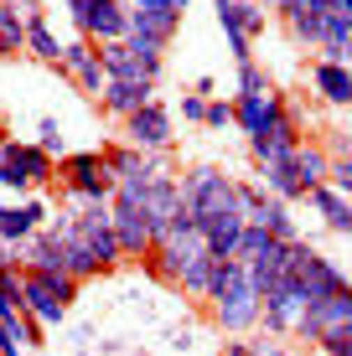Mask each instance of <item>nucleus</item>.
I'll list each match as a JSON object with an SVG mask.
<instances>
[{"mask_svg":"<svg viewBox=\"0 0 352 356\" xmlns=\"http://www.w3.org/2000/svg\"><path fill=\"white\" fill-rule=\"evenodd\" d=\"M181 207L192 212L197 232L208 238L213 259H234L238 238H244L249 217H244V181H234L217 165H192L181 176Z\"/></svg>","mask_w":352,"mask_h":356,"instance_id":"f257e3e1","label":"nucleus"},{"mask_svg":"<svg viewBox=\"0 0 352 356\" xmlns=\"http://www.w3.org/2000/svg\"><path fill=\"white\" fill-rule=\"evenodd\" d=\"M208 305H213V321L223 325L228 336H244V330L259 325V289H254L244 259H217L213 264Z\"/></svg>","mask_w":352,"mask_h":356,"instance_id":"f03ea898","label":"nucleus"},{"mask_svg":"<svg viewBox=\"0 0 352 356\" xmlns=\"http://www.w3.org/2000/svg\"><path fill=\"white\" fill-rule=\"evenodd\" d=\"M197 259H208V238L197 232L192 212L181 207V217L161 232V238H155V248H151V259H145V264H151L155 279H166V284H181V274H187Z\"/></svg>","mask_w":352,"mask_h":356,"instance_id":"7ed1b4c3","label":"nucleus"},{"mask_svg":"<svg viewBox=\"0 0 352 356\" xmlns=\"http://www.w3.org/2000/svg\"><path fill=\"white\" fill-rule=\"evenodd\" d=\"M57 176H63L68 202H78V207L114 202V191H119V176H114V165L104 161V150H68L63 161H57Z\"/></svg>","mask_w":352,"mask_h":356,"instance_id":"20e7f679","label":"nucleus"},{"mask_svg":"<svg viewBox=\"0 0 352 356\" xmlns=\"http://www.w3.org/2000/svg\"><path fill=\"white\" fill-rule=\"evenodd\" d=\"M72 300H78V279L72 274H42V268H21V305L36 325H63Z\"/></svg>","mask_w":352,"mask_h":356,"instance_id":"39448f33","label":"nucleus"},{"mask_svg":"<svg viewBox=\"0 0 352 356\" xmlns=\"http://www.w3.org/2000/svg\"><path fill=\"white\" fill-rule=\"evenodd\" d=\"M181 26V16L176 10H130V31H125V47L140 57L145 67L161 78V57H166V47H171V36Z\"/></svg>","mask_w":352,"mask_h":356,"instance_id":"423d86ee","label":"nucleus"},{"mask_svg":"<svg viewBox=\"0 0 352 356\" xmlns=\"http://www.w3.org/2000/svg\"><path fill=\"white\" fill-rule=\"evenodd\" d=\"M68 21L78 26V36H89V42H125L130 31V0H63Z\"/></svg>","mask_w":352,"mask_h":356,"instance_id":"0eeeda50","label":"nucleus"},{"mask_svg":"<svg viewBox=\"0 0 352 356\" xmlns=\"http://www.w3.org/2000/svg\"><path fill=\"white\" fill-rule=\"evenodd\" d=\"M290 279L300 284V294H306V305H316L326 300V294H337V289H347V279H342V268H337L326 253H316L306 238H296L290 243Z\"/></svg>","mask_w":352,"mask_h":356,"instance_id":"6e6552de","label":"nucleus"},{"mask_svg":"<svg viewBox=\"0 0 352 356\" xmlns=\"http://www.w3.org/2000/svg\"><path fill=\"white\" fill-rule=\"evenodd\" d=\"M342 330H352V284L337 289V294H326V300H316V305H306L290 336L306 341V346H321V341L342 336Z\"/></svg>","mask_w":352,"mask_h":356,"instance_id":"1a4fd4ad","label":"nucleus"},{"mask_svg":"<svg viewBox=\"0 0 352 356\" xmlns=\"http://www.w3.org/2000/svg\"><path fill=\"white\" fill-rule=\"evenodd\" d=\"M72 222H78V238L89 243V253L99 259L104 268L125 264V253H119V232H114V212H109V202H89L72 212Z\"/></svg>","mask_w":352,"mask_h":356,"instance_id":"9d476101","label":"nucleus"},{"mask_svg":"<svg viewBox=\"0 0 352 356\" xmlns=\"http://www.w3.org/2000/svg\"><path fill=\"white\" fill-rule=\"evenodd\" d=\"M244 217H249V227H264L270 238H280V243H296L300 232H296V217H290V202H280V196H270L259 186V181H244Z\"/></svg>","mask_w":352,"mask_h":356,"instance_id":"9b49d317","label":"nucleus"},{"mask_svg":"<svg viewBox=\"0 0 352 356\" xmlns=\"http://www.w3.org/2000/svg\"><path fill=\"white\" fill-rule=\"evenodd\" d=\"M176 140L171 129V108L161 104V98H151V104L140 108V114L125 119V145H135V150H151V155H166Z\"/></svg>","mask_w":352,"mask_h":356,"instance_id":"f8f14e48","label":"nucleus"},{"mask_svg":"<svg viewBox=\"0 0 352 356\" xmlns=\"http://www.w3.org/2000/svg\"><path fill=\"white\" fill-rule=\"evenodd\" d=\"M63 72H68L72 83H78V93L104 98L109 72H104V52H99V42H89V36H72V42H63Z\"/></svg>","mask_w":352,"mask_h":356,"instance_id":"ddd939ff","label":"nucleus"},{"mask_svg":"<svg viewBox=\"0 0 352 356\" xmlns=\"http://www.w3.org/2000/svg\"><path fill=\"white\" fill-rule=\"evenodd\" d=\"M285 114H290V104L280 98V88H264V93H238V98H234V124L244 129L249 140L270 134Z\"/></svg>","mask_w":352,"mask_h":356,"instance_id":"4468645a","label":"nucleus"},{"mask_svg":"<svg viewBox=\"0 0 352 356\" xmlns=\"http://www.w3.org/2000/svg\"><path fill=\"white\" fill-rule=\"evenodd\" d=\"M109 212H114V232H119V253H125L130 264H145L151 259V248H155V227L145 222V212L140 207H130V202H109Z\"/></svg>","mask_w":352,"mask_h":356,"instance_id":"2eb2a0df","label":"nucleus"},{"mask_svg":"<svg viewBox=\"0 0 352 356\" xmlns=\"http://www.w3.org/2000/svg\"><path fill=\"white\" fill-rule=\"evenodd\" d=\"M0 165H16L21 176L31 181V191L57 181V161H52L36 140H10V134H6V140H0Z\"/></svg>","mask_w":352,"mask_h":356,"instance_id":"dca6fc26","label":"nucleus"},{"mask_svg":"<svg viewBox=\"0 0 352 356\" xmlns=\"http://www.w3.org/2000/svg\"><path fill=\"white\" fill-rule=\"evenodd\" d=\"M47 202L42 196H21V202H10V207H0V238L10 243V248H21V243H31L36 232L47 227Z\"/></svg>","mask_w":352,"mask_h":356,"instance_id":"f3484780","label":"nucleus"},{"mask_svg":"<svg viewBox=\"0 0 352 356\" xmlns=\"http://www.w3.org/2000/svg\"><path fill=\"white\" fill-rule=\"evenodd\" d=\"M300 310H306V294H300V284L290 279L285 289H275V294L259 300V325L270 330V336H290L296 321H300Z\"/></svg>","mask_w":352,"mask_h":356,"instance_id":"a211bd4d","label":"nucleus"},{"mask_svg":"<svg viewBox=\"0 0 352 356\" xmlns=\"http://www.w3.org/2000/svg\"><path fill=\"white\" fill-rule=\"evenodd\" d=\"M244 268H249L254 289H259V300H264V294H275V289H285V284H290V243L275 238L270 248H264L259 259H249Z\"/></svg>","mask_w":352,"mask_h":356,"instance_id":"6ab92c4d","label":"nucleus"},{"mask_svg":"<svg viewBox=\"0 0 352 356\" xmlns=\"http://www.w3.org/2000/svg\"><path fill=\"white\" fill-rule=\"evenodd\" d=\"M311 88L321 93V104H332V108H352V63L316 57V63H311Z\"/></svg>","mask_w":352,"mask_h":356,"instance_id":"aec40b11","label":"nucleus"},{"mask_svg":"<svg viewBox=\"0 0 352 356\" xmlns=\"http://www.w3.org/2000/svg\"><path fill=\"white\" fill-rule=\"evenodd\" d=\"M104 161L114 165V176H119V181H130V176H166V155L135 150V145H109Z\"/></svg>","mask_w":352,"mask_h":356,"instance_id":"412c9836","label":"nucleus"},{"mask_svg":"<svg viewBox=\"0 0 352 356\" xmlns=\"http://www.w3.org/2000/svg\"><path fill=\"white\" fill-rule=\"evenodd\" d=\"M151 98H155V83H130V78H109L104 83V108H109V114H119V119L140 114Z\"/></svg>","mask_w":352,"mask_h":356,"instance_id":"4be33fe9","label":"nucleus"},{"mask_svg":"<svg viewBox=\"0 0 352 356\" xmlns=\"http://www.w3.org/2000/svg\"><path fill=\"white\" fill-rule=\"evenodd\" d=\"M306 202L321 212V222L332 227V232H342V238H352V196L342 191H332V186H311L306 191Z\"/></svg>","mask_w":352,"mask_h":356,"instance_id":"5701e85b","label":"nucleus"},{"mask_svg":"<svg viewBox=\"0 0 352 356\" xmlns=\"http://www.w3.org/2000/svg\"><path fill=\"white\" fill-rule=\"evenodd\" d=\"M326 176H332V150L326 145H300L296 150V181H300V191H311V186H326Z\"/></svg>","mask_w":352,"mask_h":356,"instance_id":"b1692460","label":"nucleus"},{"mask_svg":"<svg viewBox=\"0 0 352 356\" xmlns=\"http://www.w3.org/2000/svg\"><path fill=\"white\" fill-rule=\"evenodd\" d=\"M26 52L36 57V63H47V67H63V42H57V31L47 26L42 10L26 21Z\"/></svg>","mask_w":352,"mask_h":356,"instance_id":"393cba45","label":"nucleus"},{"mask_svg":"<svg viewBox=\"0 0 352 356\" xmlns=\"http://www.w3.org/2000/svg\"><path fill=\"white\" fill-rule=\"evenodd\" d=\"M99 52H104V72H109V78H130V83H155V72L145 67V63H140L135 52H130L125 42H109V47H99Z\"/></svg>","mask_w":352,"mask_h":356,"instance_id":"a878e982","label":"nucleus"},{"mask_svg":"<svg viewBox=\"0 0 352 356\" xmlns=\"http://www.w3.org/2000/svg\"><path fill=\"white\" fill-rule=\"evenodd\" d=\"M285 26H290V36H296L300 47H316V52H321V42H326V10H285Z\"/></svg>","mask_w":352,"mask_h":356,"instance_id":"bb28decb","label":"nucleus"},{"mask_svg":"<svg viewBox=\"0 0 352 356\" xmlns=\"http://www.w3.org/2000/svg\"><path fill=\"white\" fill-rule=\"evenodd\" d=\"M16 52H26V21L0 6V57H16Z\"/></svg>","mask_w":352,"mask_h":356,"instance_id":"cd10ccee","label":"nucleus"},{"mask_svg":"<svg viewBox=\"0 0 352 356\" xmlns=\"http://www.w3.org/2000/svg\"><path fill=\"white\" fill-rule=\"evenodd\" d=\"M36 145H42V150L52 155V161H63V155H68L63 129H57V119H42V124H36Z\"/></svg>","mask_w":352,"mask_h":356,"instance_id":"c85d7f7f","label":"nucleus"},{"mask_svg":"<svg viewBox=\"0 0 352 356\" xmlns=\"http://www.w3.org/2000/svg\"><path fill=\"white\" fill-rule=\"evenodd\" d=\"M270 243H275V238H270L264 227H244V238H238V253H234V259H244V264H249V259H259Z\"/></svg>","mask_w":352,"mask_h":356,"instance_id":"c756f323","label":"nucleus"},{"mask_svg":"<svg viewBox=\"0 0 352 356\" xmlns=\"http://www.w3.org/2000/svg\"><path fill=\"white\" fill-rule=\"evenodd\" d=\"M264 88H275V83H270V72H264L259 63L238 67V93H264Z\"/></svg>","mask_w":352,"mask_h":356,"instance_id":"7c9ffc66","label":"nucleus"},{"mask_svg":"<svg viewBox=\"0 0 352 356\" xmlns=\"http://www.w3.org/2000/svg\"><path fill=\"white\" fill-rule=\"evenodd\" d=\"M326 186L352 196V155H332V176H326Z\"/></svg>","mask_w":352,"mask_h":356,"instance_id":"2f4dec72","label":"nucleus"},{"mask_svg":"<svg viewBox=\"0 0 352 356\" xmlns=\"http://www.w3.org/2000/svg\"><path fill=\"white\" fill-rule=\"evenodd\" d=\"M208 129H228L234 124V98H208V119H202Z\"/></svg>","mask_w":352,"mask_h":356,"instance_id":"473e14b6","label":"nucleus"},{"mask_svg":"<svg viewBox=\"0 0 352 356\" xmlns=\"http://www.w3.org/2000/svg\"><path fill=\"white\" fill-rule=\"evenodd\" d=\"M181 119H187V124H202V119H208V98H197V93H181Z\"/></svg>","mask_w":352,"mask_h":356,"instance_id":"72a5a7b5","label":"nucleus"},{"mask_svg":"<svg viewBox=\"0 0 352 356\" xmlns=\"http://www.w3.org/2000/svg\"><path fill=\"white\" fill-rule=\"evenodd\" d=\"M0 191H16V196H31V181L21 176L16 165H0Z\"/></svg>","mask_w":352,"mask_h":356,"instance_id":"f704fd0d","label":"nucleus"},{"mask_svg":"<svg viewBox=\"0 0 352 356\" xmlns=\"http://www.w3.org/2000/svg\"><path fill=\"white\" fill-rule=\"evenodd\" d=\"M321 351H326V356H352V330H342V336H332V341H321Z\"/></svg>","mask_w":352,"mask_h":356,"instance_id":"c9c22d12","label":"nucleus"},{"mask_svg":"<svg viewBox=\"0 0 352 356\" xmlns=\"http://www.w3.org/2000/svg\"><path fill=\"white\" fill-rule=\"evenodd\" d=\"M10 268H21V248H10V243L0 238V274H10Z\"/></svg>","mask_w":352,"mask_h":356,"instance_id":"e433bc0d","label":"nucleus"},{"mask_svg":"<svg viewBox=\"0 0 352 356\" xmlns=\"http://www.w3.org/2000/svg\"><path fill=\"white\" fill-rule=\"evenodd\" d=\"M130 10H176V0H130ZM181 16V10H176Z\"/></svg>","mask_w":352,"mask_h":356,"instance_id":"4c0bfd02","label":"nucleus"},{"mask_svg":"<svg viewBox=\"0 0 352 356\" xmlns=\"http://www.w3.org/2000/svg\"><path fill=\"white\" fill-rule=\"evenodd\" d=\"M326 10H332V16H342V21H352V0H326Z\"/></svg>","mask_w":352,"mask_h":356,"instance_id":"58836bf2","label":"nucleus"},{"mask_svg":"<svg viewBox=\"0 0 352 356\" xmlns=\"http://www.w3.org/2000/svg\"><path fill=\"white\" fill-rule=\"evenodd\" d=\"M223 356H254V346H249V341H228Z\"/></svg>","mask_w":352,"mask_h":356,"instance_id":"ea45409f","label":"nucleus"},{"mask_svg":"<svg viewBox=\"0 0 352 356\" xmlns=\"http://www.w3.org/2000/svg\"><path fill=\"white\" fill-rule=\"evenodd\" d=\"M213 88H217L213 78H197V83H192V93H197V98H213Z\"/></svg>","mask_w":352,"mask_h":356,"instance_id":"a19ab883","label":"nucleus"},{"mask_svg":"<svg viewBox=\"0 0 352 356\" xmlns=\"http://www.w3.org/2000/svg\"><path fill=\"white\" fill-rule=\"evenodd\" d=\"M254 356H280V346H270V341H254Z\"/></svg>","mask_w":352,"mask_h":356,"instance_id":"79ce46f5","label":"nucleus"},{"mask_svg":"<svg viewBox=\"0 0 352 356\" xmlns=\"http://www.w3.org/2000/svg\"><path fill=\"white\" fill-rule=\"evenodd\" d=\"M187 6H192V0H176V10H187Z\"/></svg>","mask_w":352,"mask_h":356,"instance_id":"37998d69","label":"nucleus"},{"mask_svg":"<svg viewBox=\"0 0 352 356\" xmlns=\"http://www.w3.org/2000/svg\"><path fill=\"white\" fill-rule=\"evenodd\" d=\"M0 140H6V129H0Z\"/></svg>","mask_w":352,"mask_h":356,"instance_id":"c03bdc74","label":"nucleus"},{"mask_svg":"<svg viewBox=\"0 0 352 356\" xmlns=\"http://www.w3.org/2000/svg\"><path fill=\"white\" fill-rule=\"evenodd\" d=\"M0 207H6V202H0Z\"/></svg>","mask_w":352,"mask_h":356,"instance_id":"a18cd8bd","label":"nucleus"},{"mask_svg":"<svg viewBox=\"0 0 352 356\" xmlns=\"http://www.w3.org/2000/svg\"><path fill=\"white\" fill-rule=\"evenodd\" d=\"M42 6H47V0H42Z\"/></svg>","mask_w":352,"mask_h":356,"instance_id":"49530a36","label":"nucleus"}]
</instances>
